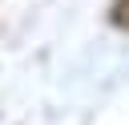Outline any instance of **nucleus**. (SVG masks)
I'll return each instance as SVG.
<instances>
[{
    "instance_id": "obj_1",
    "label": "nucleus",
    "mask_w": 129,
    "mask_h": 125,
    "mask_svg": "<svg viewBox=\"0 0 129 125\" xmlns=\"http://www.w3.org/2000/svg\"><path fill=\"white\" fill-rule=\"evenodd\" d=\"M113 24L117 28H129V0H117L113 4Z\"/></svg>"
}]
</instances>
